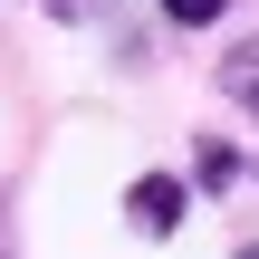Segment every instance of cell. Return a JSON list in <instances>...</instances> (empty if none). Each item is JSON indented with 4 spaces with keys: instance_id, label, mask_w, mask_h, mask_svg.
I'll use <instances>...</instances> for the list:
<instances>
[{
    "instance_id": "cell-1",
    "label": "cell",
    "mask_w": 259,
    "mask_h": 259,
    "mask_svg": "<svg viewBox=\"0 0 259 259\" xmlns=\"http://www.w3.org/2000/svg\"><path fill=\"white\" fill-rule=\"evenodd\" d=\"M183 211H192V192H183L173 173H144V183L125 192V221H135L144 240H173V231H183Z\"/></svg>"
},
{
    "instance_id": "cell-4",
    "label": "cell",
    "mask_w": 259,
    "mask_h": 259,
    "mask_svg": "<svg viewBox=\"0 0 259 259\" xmlns=\"http://www.w3.org/2000/svg\"><path fill=\"white\" fill-rule=\"evenodd\" d=\"M58 19H106V0H48Z\"/></svg>"
},
{
    "instance_id": "cell-3",
    "label": "cell",
    "mask_w": 259,
    "mask_h": 259,
    "mask_svg": "<svg viewBox=\"0 0 259 259\" xmlns=\"http://www.w3.org/2000/svg\"><path fill=\"white\" fill-rule=\"evenodd\" d=\"M154 10H163V19H183V29H211L231 0H154Z\"/></svg>"
},
{
    "instance_id": "cell-2",
    "label": "cell",
    "mask_w": 259,
    "mask_h": 259,
    "mask_svg": "<svg viewBox=\"0 0 259 259\" xmlns=\"http://www.w3.org/2000/svg\"><path fill=\"white\" fill-rule=\"evenodd\" d=\"M221 87H231V106H250V115H259V38H240V48L221 58Z\"/></svg>"
},
{
    "instance_id": "cell-5",
    "label": "cell",
    "mask_w": 259,
    "mask_h": 259,
    "mask_svg": "<svg viewBox=\"0 0 259 259\" xmlns=\"http://www.w3.org/2000/svg\"><path fill=\"white\" fill-rule=\"evenodd\" d=\"M231 259H259V240H240V250H231Z\"/></svg>"
}]
</instances>
